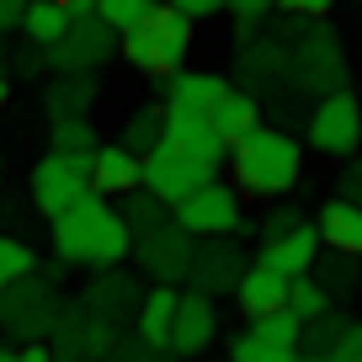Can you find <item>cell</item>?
<instances>
[{
  "mask_svg": "<svg viewBox=\"0 0 362 362\" xmlns=\"http://www.w3.org/2000/svg\"><path fill=\"white\" fill-rule=\"evenodd\" d=\"M128 250H134V229L96 192H86L75 208H64V214L54 218V256L64 261V267H90V272L123 267Z\"/></svg>",
  "mask_w": 362,
  "mask_h": 362,
  "instance_id": "1",
  "label": "cell"
},
{
  "mask_svg": "<svg viewBox=\"0 0 362 362\" xmlns=\"http://www.w3.org/2000/svg\"><path fill=\"white\" fill-rule=\"evenodd\" d=\"M229 170H235V187L250 197H288L304 176V149L293 134L272 123L245 128L240 139H229Z\"/></svg>",
  "mask_w": 362,
  "mask_h": 362,
  "instance_id": "2",
  "label": "cell"
},
{
  "mask_svg": "<svg viewBox=\"0 0 362 362\" xmlns=\"http://www.w3.org/2000/svg\"><path fill=\"white\" fill-rule=\"evenodd\" d=\"M192 16L187 11H176V6H160L155 0V11L144 16L139 27H128L123 37H117V48H123V59L139 69V75H155V80H165V75H176L181 64H187V54H192Z\"/></svg>",
  "mask_w": 362,
  "mask_h": 362,
  "instance_id": "3",
  "label": "cell"
},
{
  "mask_svg": "<svg viewBox=\"0 0 362 362\" xmlns=\"http://www.w3.org/2000/svg\"><path fill=\"white\" fill-rule=\"evenodd\" d=\"M59 277H64V261L59 267H37L27 277H16L6 293H0V336L27 346V341H48L64 293H59Z\"/></svg>",
  "mask_w": 362,
  "mask_h": 362,
  "instance_id": "4",
  "label": "cell"
},
{
  "mask_svg": "<svg viewBox=\"0 0 362 362\" xmlns=\"http://www.w3.org/2000/svg\"><path fill=\"white\" fill-rule=\"evenodd\" d=\"M288 86L315 96V102L346 86V48H341V37L325 27V16H320V22H304L298 37L288 43Z\"/></svg>",
  "mask_w": 362,
  "mask_h": 362,
  "instance_id": "5",
  "label": "cell"
},
{
  "mask_svg": "<svg viewBox=\"0 0 362 362\" xmlns=\"http://www.w3.org/2000/svg\"><path fill=\"white\" fill-rule=\"evenodd\" d=\"M187 235L208 240V235H245V208H240V187H224V181H203L197 192H187L176 208H170Z\"/></svg>",
  "mask_w": 362,
  "mask_h": 362,
  "instance_id": "6",
  "label": "cell"
},
{
  "mask_svg": "<svg viewBox=\"0 0 362 362\" xmlns=\"http://www.w3.org/2000/svg\"><path fill=\"white\" fill-rule=\"evenodd\" d=\"M309 149L315 155H357L362 149V96L357 90H330V96H320L315 112H309Z\"/></svg>",
  "mask_w": 362,
  "mask_h": 362,
  "instance_id": "7",
  "label": "cell"
},
{
  "mask_svg": "<svg viewBox=\"0 0 362 362\" xmlns=\"http://www.w3.org/2000/svg\"><path fill=\"white\" fill-rule=\"evenodd\" d=\"M27 192H33L37 214L59 218L64 208H75L80 197L90 192V155H59V149H48V155L33 165Z\"/></svg>",
  "mask_w": 362,
  "mask_h": 362,
  "instance_id": "8",
  "label": "cell"
},
{
  "mask_svg": "<svg viewBox=\"0 0 362 362\" xmlns=\"http://www.w3.org/2000/svg\"><path fill=\"white\" fill-rule=\"evenodd\" d=\"M112 54H117V33L96 11H75L69 27H64V37H59L54 48H43V59H48L54 75H69V69H102Z\"/></svg>",
  "mask_w": 362,
  "mask_h": 362,
  "instance_id": "9",
  "label": "cell"
},
{
  "mask_svg": "<svg viewBox=\"0 0 362 362\" xmlns=\"http://www.w3.org/2000/svg\"><path fill=\"white\" fill-rule=\"evenodd\" d=\"M192 250H197V235H187L176 218H165V224L134 235V261H139V272H144L149 283H170V288L187 283Z\"/></svg>",
  "mask_w": 362,
  "mask_h": 362,
  "instance_id": "10",
  "label": "cell"
},
{
  "mask_svg": "<svg viewBox=\"0 0 362 362\" xmlns=\"http://www.w3.org/2000/svg\"><path fill=\"white\" fill-rule=\"evenodd\" d=\"M214 176H218L214 165H203V160L170 149L165 139H160L149 155H139V187H144V192H155L160 203H170V208H176L187 192H197L203 181H214Z\"/></svg>",
  "mask_w": 362,
  "mask_h": 362,
  "instance_id": "11",
  "label": "cell"
},
{
  "mask_svg": "<svg viewBox=\"0 0 362 362\" xmlns=\"http://www.w3.org/2000/svg\"><path fill=\"white\" fill-rule=\"evenodd\" d=\"M117 336H123V330L96 320L80 298H64L54 330H48V346H54V362H102V351L112 346Z\"/></svg>",
  "mask_w": 362,
  "mask_h": 362,
  "instance_id": "12",
  "label": "cell"
},
{
  "mask_svg": "<svg viewBox=\"0 0 362 362\" xmlns=\"http://www.w3.org/2000/svg\"><path fill=\"white\" fill-rule=\"evenodd\" d=\"M245 267H250L245 245H240L235 235H208V240H197V250H192V272H187V283H192L197 293L218 298V293H235V288H240Z\"/></svg>",
  "mask_w": 362,
  "mask_h": 362,
  "instance_id": "13",
  "label": "cell"
},
{
  "mask_svg": "<svg viewBox=\"0 0 362 362\" xmlns=\"http://www.w3.org/2000/svg\"><path fill=\"white\" fill-rule=\"evenodd\" d=\"M80 304H86L96 320H107L112 330H123V325H134L139 304H144V283H139L134 272H123V267H102L86 288H80Z\"/></svg>",
  "mask_w": 362,
  "mask_h": 362,
  "instance_id": "14",
  "label": "cell"
},
{
  "mask_svg": "<svg viewBox=\"0 0 362 362\" xmlns=\"http://www.w3.org/2000/svg\"><path fill=\"white\" fill-rule=\"evenodd\" d=\"M240 90H250L256 102H267V96H277V90H293L288 86V43H277V37H250V43H240Z\"/></svg>",
  "mask_w": 362,
  "mask_h": 362,
  "instance_id": "15",
  "label": "cell"
},
{
  "mask_svg": "<svg viewBox=\"0 0 362 362\" xmlns=\"http://www.w3.org/2000/svg\"><path fill=\"white\" fill-rule=\"evenodd\" d=\"M165 144L181 149V155L203 160V165H224L229 155V139L208 123V112H181V107H165Z\"/></svg>",
  "mask_w": 362,
  "mask_h": 362,
  "instance_id": "16",
  "label": "cell"
},
{
  "mask_svg": "<svg viewBox=\"0 0 362 362\" xmlns=\"http://www.w3.org/2000/svg\"><path fill=\"white\" fill-rule=\"evenodd\" d=\"M218 336V315L208 293H181L176 298V325H170V357H203L208 341Z\"/></svg>",
  "mask_w": 362,
  "mask_h": 362,
  "instance_id": "17",
  "label": "cell"
},
{
  "mask_svg": "<svg viewBox=\"0 0 362 362\" xmlns=\"http://www.w3.org/2000/svg\"><path fill=\"white\" fill-rule=\"evenodd\" d=\"M320 229L315 224H298L293 235H283V240H272V245H261V256H256V267H267V272H277V277H304L309 267L320 261Z\"/></svg>",
  "mask_w": 362,
  "mask_h": 362,
  "instance_id": "18",
  "label": "cell"
},
{
  "mask_svg": "<svg viewBox=\"0 0 362 362\" xmlns=\"http://www.w3.org/2000/svg\"><path fill=\"white\" fill-rule=\"evenodd\" d=\"M90 192H96V197L139 192V155H134V149H123L117 139L90 149Z\"/></svg>",
  "mask_w": 362,
  "mask_h": 362,
  "instance_id": "19",
  "label": "cell"
},
{
  "mask_svg": "<svg viewBox=\"0 0 362 362\" xmlns=\"http://www.w3.org/2000/svg\"><path fill=\"white\" fill-rule=\"evenodd\" d=\"M160 86H165V90H160L165 107H181V112H208V107L229 90V80L214 75V69H176V75H165Z\"/></svg>",
  "mask_w": 362,
  "mask_h": 362,
  "instance_id": "20",
  "label": "cell"
},
{
  "mask_svg": "<svg viewBox=\"0 0 362 362\" xmlns=\"http://www.w3.org/2000/svg\"><path fill=\"white\" fill-rule=\"evenodd\" d=\"M176 288L170 283H155V288H144V304H139V315H134V336L144 341V346H155V351H170V325H176Z\"/></svg>",
  "mask_w": 362,
  "mask_h": 362,
  "instance_id": "21",
  "label": "cell"
},
{
  "mask_svg": "<svg viewBox=\"0 0 362 362\" xmlns=\"http://www.w3.org/2000/svg\"><path fill=\"white\" fill-rule=\"evenodd\" d=\"M315 229H320V245H325V250L362 256V208H357V203H346V197H330V203L315 214Z\"/></svg>",
  "mask_w": 362,
  "mask_h": 362,
  "instance_id": "22",
  "label": "cell"
},
{
  "mask_svg": "<svg viewBox=\"0 0 362 362\" xmlns=\"http://www.w3.org/2000/svg\"><path fill=\"white\" fill-rule=\"evenodd\" d=\"M96 75L90 69H69V75H54L48 80V90H43V112H48V123L54 117H86L90 107H96Z\"/></svg>",
  "mask_w": 362,
  "mask_h": 362,
  "instance_id": "23",
  "label": "cell"
},
{
  "mask_svg": "<svg viewBox=\"0 0 362 362\" xmlns=\"http://www.w3.org/2000/svg\"><path fill=\"white\" fill-rule=\"evenodd\" d=\"M235 304H240V315H245V320L283 309L288 304V277H277V272H267V267L250 261L245 277H240V288H235Z\"/></svg>",
  "mask_w": 362,
  "mask_h": 362,
  "instance_id": "24",
  "label": "cell"
},
{
  "mask_svg": "<svg viewBox=\"0 0 362 362\" xmlns=\"http://www.w3.org/2000/svg\"><path fill=\"white\" fill-rule=\"evenodd\" d=\"M69 16H75V11H69V0H27L22 27H16V33H22L33 48H54L59 37H64Z\"/></svg>",
  "mask_w": 362,
  "mask_h": 362,
  "instance_id": "25",
  "label": "cell"
},
{
  "mask_svg": "<svg viewBox=\"0 0 362 362\" xmlns=\"http://www.w3.org/2000/svg\"><path fill=\"white\" fill-rule=\"evenodd\" d=\"M309 277H315L320 288L330 293V304L336 298H351L362 288V256H341V250H320V261L309 267Z\"/></svg>",
  "mask_w": 362,
  "mask_h": 362,
  "instance_id": "26",
  "label": "cell"
},
{
  "mask_svg": "<svg viewBox=\"0 0 362 362\" xmlns=\"http://www.w3.org/2000/svg\"><path fill=\"white\" fill-rule=\"evenodd\" d=\"M208 123H214V128H218L224 139H240L245 128H256V123H261V102L250 96V90L229 86L224 96H218V102L208 107Z\"/></svg>",
  "mask_w": 362,
  "mask_h": 362,
  "instance_id": "27",
  "label": "cell"
},
{
  "mask_svg": "<svg viewBox=\"0 0 362 362\" xmlns=\"http://www.w3.org/2000/svg\"><path fill=\"white\" fill-rule=\"evenodd\" d=\"M160 139H165V102H149V107H139V112H128V123H123V134H117V144L134 149V155H149Z\"/></svg>",
  "mask_w": 362,
  "mask_h": 362,
  "instance_id": "28",
  "label": "cell"
},
{
  "mask_svg": "<svg viewBox=\"0 0 362 362\" xmlns=\"http://www.w3.org/2000/svg\"><path fill=\"white\" fill-rule=\"evenodd\" d=\"M346 320H351V315H341V309H325V315L304 320V336H298V351H304V357H330V346L341 341Z\"/></svg>",
  "mask_w": 362,
  "mask_h": 362,
  "instance_id": "29",
  "label": "cell"
},
{
  "mask_svg": "<svg viewBox=\"0 0 362 362\" xmlns=\"http://www.w3.org/2000/svg\"><path fill=\"white\" fill-rule=\"evenodd\" d=\"M96 144L102 139H96L90 117H54L48 123V149H59V155H90Z\"/></svg>",
  "mask_w": 362,
  "mask_h": 362,
  "instance_id": "30",
  "label": "cell"
},
{
  "mask_svg": "<svg viewBox=\"0 0 362 362\" xmlns=\"http://www.w3.org/2000/svg\"><path fill=\"white\" fill-rule=\"evenodd\" d=\"M117 214H123V224L134 229V235H144V229H155V224H165L170 218V203H160L155 192H128V197H117Z\"/></svg>",
  "mask_w": 362,
  "mask_h": 362,
  "instance_id": "31",
  "label": "cell"
},
{
  "mask_svg": "<svg viewBox=\"0 0 362 362\" xmlns=\"http://www.w3.org/2000/svg\"><path fill=\"white\" fill-rule=\"evenodd\" d=\"M250 336H261V341H272V346H293L298 351V336H304V320L293 315V309H272V315H256L250 320Z\"/></svg>",
  "mask_w": 362,
  "mask_h": 362,
  "instance_id": "32",
  "label": "cell"
},
{
  "mask_svg": "<svg viewBox=\"0 0 362 362\" xmlns=\"http://www.w3.org/2000/svg\"><path fill=\"white\" fill-rule=\"evenodd\" d=\"M229 362H298V351L293 346H272V341L240 330V336L229 341Z\"/></svg>",
  "mask_w": 362,
  "mask_h": 362,
  "instance_id": "33",
  "label": "cell"
},
{
  "mask_svg": "<svg viewBox=\"0 0 362 362\" xmlns=\"http://www.w3.org/2000/svg\"><path fill=\"white\" fill-rule=\"evenodd\" d=\"M149 11H155V0H96V16H102L117 37H123L128 27H139Z\"/></svg>",
  "mask_w": 362,
  "mask_h": 362,
  "instance_id": "34",
  "label": "cell"
},
{
  "mask_svg": "<svg viewBox=\"0 0 362 362\" xmlns=\"http://www.w3.org/2000/svg\"><path fill=\"white\" fill-rule=\"evenodd\" d=\"M27 272H37L33 245H22V240H11V235H0V293H6L16 277H27Z\"/></svg>",
  "mask_w": 362,
  "mask_h": 362,
  "instance_id": "35",
  "label": "cell"
},
{
  "mask_svg": "<svg viewBox=\"0 0 362 362\" xmlns=\"http://www.w3.org/2000/svg\"><path fill=\"white\" fill-rule=\"evenodd\" d=\"M288 309H293L298 320H315V315H325V309H330V293L304 272V277H293V283H288Z\"/></svg>",
  "mask_w": 362,
  "mask_h": 362,
  "instance_id": "36",
  "label": "cell"
},
{
  "mask_svg": "<svg viewBox=\"0 0 362 362\" xmlns=\"http://www.w3.org/2000/svg\"><path fill=\"white\" fill-rule=\"evenodd\" d=\"M224 11H235V43H250L261 22L277 11V0H224Z\"/></svg>",
  "mask_w": 362,
  "mask_h": 362,
  "instance_id": "37",
  "label": "cell"
},
{
  "mask_svg": "<svg viewBox=\"0 0 362 362\" xmlns=\"http://www.w3.org/2000/svg\"><path fill=\"white\" fill-rule=\"evenodd\" d=\"M298 224H309V218H304V208H298V203H272V208H267V218H261V229H256V235H261V245H272V240L293 235Z\"/></svg>",
  "mask_w": 362,
  "mask_h": 362,
  "instance_id": "38",
  "label": "cell"
},
{
  "mask_svg": "<svg viewBox=\"0 0 362 362\" xmlns=\"http://www.w3.org/2000/svg\"><path fill=\"white\" fill-rule=\"evenodd\" d=\"M160 357H170V351H155V346H144L139 336H117L112 346L102 351V362H160Z\"/></svg>",
  "mask_w": 362,
  "mask_h": 362,
  "instance_id": "39",
  "label": "cell"
},
{
  "mask_svg": "<svg viewBox=\"0 0 362 362\" xmlns=\"http://www.w3.org/2000/svg\"><path fill=\"white\" fill-rule=\"evenodd\" d=\"M336 197H346V203L362 208V155H346V165H341V176H336Z\"/></svg>",
  "mask_w": 362,
  "mask_h": 362,
  "instance_id": "40",
  "label": "cell"
},
{
  "mask_svg": "<svg viewBox=\"0 0 362 362\" xmlns=\"http://www.w3.org/2000/svg\"><path fill=\"white\" fill-rule=\"evenodd\" d=\"M325 362H362V325L357 320H346V330H341V341L330 346Z\"/></svg>",
  "mask_w": 362,
  "mask_h": 362,
  "instance_id": "41",
  "label": "cell"
},
{
  "mask_svg": "<svg viewBox=\"0 0 362 362\" xmlns=\"http://www.w3.org/2000/svg\"><path fill=\"white\" fill-rule=\"evenodd\" d=\"M330 6H336V0H277V11H288V16H309V22L330 16Z\"/></svg>",
  "mask_w": 362,
  "mask_h": 362,
  "instance_id": "42",
  "label": "cell"
},
{
  "mask_svg": "<svg viewBox=\"0 0 362 362\" xmlns=\"http://www.w3.org/2000/svg\"><path fill=\"white\" fill-rule=\"evenodd\" d=\"M176 11H187L192 22H203V16H214V11H224V0H170Z\"/></svg>",
  "mask_w": 362,
  "mask_h": 362,
  "instance_id": "43",
  "label": "cell"
},
{
  "mask_svg": "<svg viewBox=\"0 0 362 362\" xmlns=\"http://www.w3.org/2000/svg\"><path fill=\"white\" fill-rule=\"evenodd\" d=\"M22 11H27V0H0V37L22 27Z\"/></svg>",
  "mask_w": 362,
  "mask_h": 362,
  "instance_id": "44",
  "label": "cell"
},
{
  "mask_svg": "<svg viewBox=\"0 0 362 362\" xmlns=\"http://www.w3.org/2000/svg\"><path fill=\"white\" fill-rule=\"evenodd\" d=\"M16 362H54V346L48 341H27V346H16Z\"/></svg>",
  "mask_w": 362,
  "mask_h": 362,
  "instance_id": "45",
  "label": "cell"
},
{
  "mask_svg": "<svg viewBox=\"0 0 362 362\" xmlns=\"http://www.w3.org/2000/svg\"><path fill=\"white\" fill-rule=\"evenodd\" d=\"M6 102H11V80L0 75V112H6Z\"/></svg>",
  "mask_w": 362,
  "mask_h": 362,
  "instance_id": "46",
  "label": "cell"
},
{
  "mask_svg": "<svg viewBox=\"0 0 362 362\" xmlns=\"http://www.w3.org/2000/svg\"><path fill=\"white\" fill-rule=\"evenodd\" d=\"M69 11H96V0H69Z\"/></svg>",
  "mask_w": 362,
  "mask_h": 362,
  "instance_id": "47",
  "label": "cell"
},
{
  "mask_svg": "<svg viewBox=\"0 0 362 362\" xmlns=\"http://www.w3.org/2000/svg\"><path fill=\"white\" fill-rule=\"evenodd\" d=\"M6 64H11V54H6V43H0V75H6Z\"/></svg>",
  "mask_w": 362,
  "mask_h": 362,
  "instance_id": "48",
  "label": "cell"
},
{
  "mask_svg": "<svg viewBox=\"0 0 362 362\" xmlns=\"http://www.w3.org/2000/svg\"><path fill=\"white\" fill-rule=\"evenodd\" d=\"M0 362H16V351H11V346H0Z\"/></svg>",
  "mask_w": 362,
  "mask_h": 362,
  "instance_id": "49",
  "label": "cell"
},
{
  "mask_svg": "<svg viewBox=\"0 0 362 362\" xmlns=\"http://www.w3.org/2000/svg\"><path fill=\"white\" fill-rule=\"evenodd\" d=\"M298 362H325V357H304V351H298Z\"/></svg>",
  "mask_w": 362,
  "mask_h": 362,
  "instance_id": "50",
  "label": "cell"
},
{
  "mask_svg": "<svg viewBox=\"0 0 362 362\" xmlns=\"http://www.w3.org/2000/svg\"><path fill=\"white\" fill-rule=\"evenodd\" d=\"M357 6H362V0H357Z\"/></svg>",
  "mask_w": 362,
  "mask_h": 362,
  "instance_id": "51",
  "label": "cell"
}]
</instances>
